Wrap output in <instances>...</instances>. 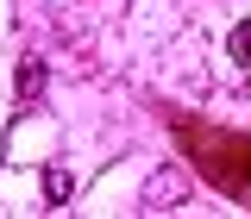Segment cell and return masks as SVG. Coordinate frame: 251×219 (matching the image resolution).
<instances>
[{
    "label": "cell",
    "instance_id": "1",
    "mask_svg": "<svg viewBox=\"0 0 251 219\" xmlns=\"http://www.w3.org/2000/svg\"><path fill=\"white\" fill-rule=\"evenodd\" d=\"M170 131L182 156L232 200H251V131H226V125H201L188 113H170Z\"/></svg>",
    "mask_w": 251,
    "mask_h": 219
},
{
    "label": "cell",
    "instance_id": "2",
    "mask_svg": "<svg viewBox=\"0 0 251 219\" xmlns=\"http://www.w3.org/2000/svg\"><path fill=\"white\" fill-rule=\"evenodd\" d=\"M176 200H182V175H176V169H163V175L145 182V213H163V207H176Z\"/></svg>",
    "mask_w": 251,
    "mask_h": 219
},
{
    "label": "cell",
    "instance_id": "3",
    "mask_svg": "<svg viewBox=\"0 0 251 219\" xmlns=\"http://www.w3.org/2000/svg\"><path fill=\"white\" fill-rule=\"evenodd\" d=\"M38 94H44V57L25 50L19 57V107H38Z\"/></svg>",
    "mask_w": 251,
    "mask_h": 219
},
{
    "label": "cell",
    "instance_id": "4",
    "mask_svg": "<svg viewBox=\"0 0 251 219\" xmlns=\"http://www.w3.org/2000/svg\"><path fill=\"white\" fill-rule=\"evenodd\" d=\"M69 194H75V182H69V169H44V200H50V207H63Z\"/></svg>",
    "mask_w": 251,
    "mask_h": 219
},
{
    "label": "cell",
    "instance_id": "5",
    "mask_svg": "<svg viewBox=\"0 0 251 219\" xmlns=\"http://www.w3.org/2000/svg\"><path fill=\"white\" fill-rule=\"evenodd\" d=\"M232 63H239V69H251V19H239V25H232Z\"/></svg>",
    "mask_w": 251,
    "mask_h": 219
}]
</instances>
